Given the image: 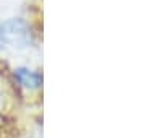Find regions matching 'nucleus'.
Returning <instances> with one entry per match:
<instances>
[{
    "instance_id": "f03ea898",
    "label": "nucleus",
    "mask_w": 146,
    "mask_h": 138,
    "mask_svg": "<svg viewBox=\"0 0 146 138\" xmlns=\"http://www.w3.org/2000/svg\"><path fill=\"white\" fill-rule=\"evenodd\" d=\"M15 75L21 85L28 86V88H39L42 85V76L36 72H31V70L26 68H18L15 72Z\"/></svg>"
},
{
    "instance_id": "7ed1b4c3",
    "label": "nucleus",
    "mask_w": 146,
    "mask_h": 138,
    "mask_svg": "<svg viewBox=\"0 0 146 138\" xmlns=\"http://www.w3.org/2000/svg\"><path fill=\"white\" fill-rule=\"evenodd\" d=\"M3 106V96H2V90H0V107Z\"/></svg>"
},
{
    "instance_id": "f257e3e1",
    "label": "nucleus",
    "mask_w": 146,
    "mask_h": 138,
    "mask_svg": "<svg viewBox=\"0 0 146 138\" xmlns=\"http://www.w3.org/2000/svg\"><path fill=\"white\" fill-rule=\"evenodd\" d=\"M0 39L8 47L21 50L31 44V33L23 20L13 18V20H8L0 25Z\"/></svg>"
}]
</instances>
